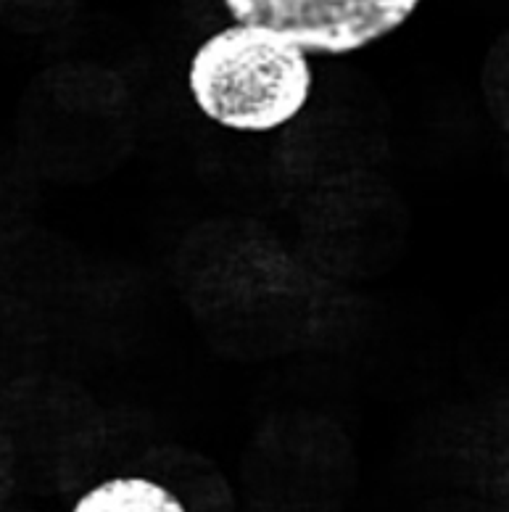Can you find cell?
<instances>
[{"mask_svg":"<svg viewBox=\"0 0 509 512\" xmlns=\"http://www.w3.org/2000/svg\"><path fill=\"white\" fill-rule=\"evenodd\" d=\"M185 82L193 106L211 125L238 135H270L309 106L314 69L291 40L233 24L201 40Z\"/></svg>","mask_w":509,"mask_h":512,"instance_id":"cell-1","label":"cell"},{"mask_svg":"<svg viewBox=\"0 0 509 512\" xmlns=\"http://www.w3.org/2000/svg\"><path fill=\"white\" fill-rule=\"evenodd\" d=\"M235 24L262 27L306 56H354L399 32L422 0H219Z\"/></svg>","mask_w":509,"mask_h":512,"instance_id":"cell-2","label":"cell"},{"mask_svg":"<svg viewBox=\"0 0 509 512\" xmlns=\"http://www.w3.org/2000/svg\"><path fill=\"white\" fill-rule=\"evenodd\" d=\"M72 512H188V507L153 478L117 476L90 486L77 497Z\"/></svg>","mask_w":509,"mask_h":512,"instance_id":"cell-3","label":"cell"}]
</instances>
